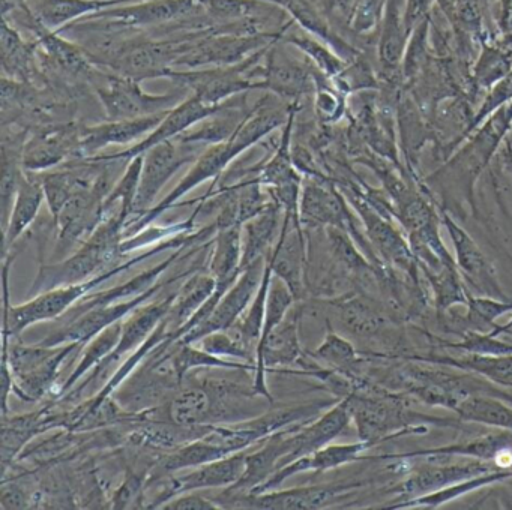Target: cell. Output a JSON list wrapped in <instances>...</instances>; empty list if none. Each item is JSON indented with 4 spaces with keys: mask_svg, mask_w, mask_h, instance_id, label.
<instances>
[{
    "mask_svg": "<svg viewBox=\"0 0 512 510\" xmlns=\"http://www.w3.org/2000/svg\"><path fill=\"white\" fill-rule=\"evenodd\" d=\"M196 242L197 237L194 233L170 237V239L157 243L154 248L146 249V251L140 252L139 255H134L130 260L119 261L115 266L98 273V275L88 279V281L44 291V293L37 294V296L32 297L31 300L22 303V305H13L10 300V270L17 252L13 254V249L4 252V264H2V285H4V326H2V339L20 338V335L29 327L34 326V324L61 318L79 300H82L88 294L94 293V290H97L101 284L115 278L116 275H121L125 270L131 269L136 264L142 263V261L160 254V252L188 248V246L194 245Z\"/></svg>",
    "mask_w": 512,
    "mask_h": 510,
    "instance_id": "6da1fadb",
    "label": "cell"
},
{
    "mask_svg": "<svg viewBox=\"0 0 512 510\" xmlns=\"http://www.w3.org/2000/svg\"><path fill=\"white\" fill-rule=\"evenodd\" d=\"M511 131L512 102L494 111L443 164L422 177L431 191L437 189L434 195L443 198L440 204L449 200L455 207L466 204L470 210H476V183L490 167Z\"/></svg>",
    "mask_w": 512,
    "mask_h": 510,
    "instance_id": "7a4b0ae2",
    "label": "cell"
},
{
    "mask_svg": "<svg viewBox=\"0 0 512 510\" xmlns=\"http://www.w3.org/2000/svg\"><path fill=\"white\" fill-rule=\"evenodd\" d=\"M413 402L418 401L368 378L350 395L352 422L359 440L379 446L394 438L425 434L430 426L449 428L463 422L458 416L439 417L421 413L413 408Z\"/></svg>",
    "mask_w": 512,
    "mask_h": 510,
    "instance_id": "3957f363",
    "label": "cell"
},
{
    "mask_svg": "<svg viewBox=\"0 0 512 510\" xmlns=\"http://www.w3.org/2000/svg\"><path fill=\"white\" fill-rule=\"evenodd\" d=\"M79 347L76 342L49 347L40 342L26 345L20 338L2 339V416L8 414L13 393L26 402L50 395L62 365Z\"/></svg>",
    "mask_w": 512,
    "mask_h": 510,
    "instance_id": "277c9868",
    "label": "cell"
},
{
    "mask_svg": "<svg viewBox=\"0 0 512 510\" xmlns=\"http://www.w3.org/2000/svg\"><path fill=\"white\" fill-rule=\"evenodd\" d=\"M128 222L130 218L119 207L115 212L107 213L97 230L73 254L56 263L41 264L31 294L37 296L53 288L88 281L124 260L121 245Z\"/></svg>",
    "mask_w": 512,
    "mask_h": 510,
    "instance_id": "5b68a950",
    "label": "cell"
},
{
    "mask_svg": "<svg viewBox=\"0 0 512 510\" xmlns=\"http://www.w3.org/2000/svg\"><path fill=\"white\" fill-rule=\"evenodd\" d=\"M271 134L268 122L257 114H248L244 117L235 134L223 143L212 144L205 149V152L197 158L194 164H191L188 173L182 177L181 182L163 198L158 201L151 210L140 216L134 222L125 227V236H133L137 231L151 225L155 219L160 218L164 212L176 206L181 198H184L188 192L196 189L202 183L212 180V186L217 185L218 180L223 176L226 168L235 161L242 153L247 152L250 147Z\"/></svg>",
    "mask_w": 512,
    "mask_h": 510,
    "instance_id": "8992f818",
    "label": "cell"
},
{
    "mask_svg": "<svg viewBox=\"0 0 512 510\" xmlns=\"http://www.w3.org/2000/svg\"><path fill=\"white\" fill-rule=\"evenodd\" d=\"M272 42L235 65L170 69L166 78L173 81L176 86L184 87L191 95L197 96L205 104H224L242 93L260 89L259 81H254L253 77H259L260 63Z\"/></svg>",
    "mask_w": 512,
    "mask_h": 510,
    "instance_id": "52a82bcc",
    "label": "cell"
},
{
    "mask_svg": "<svg viewBox=\"0 0 512 510\" xmlns=\"http://www.w3.org/2000/svg\"><path fill=\"white\" fill-rule=\"evenodd\" d=\"M89 83L94 84L98 101L106 113L107 120L140 119L172 110L187 95V89L167 93L145 92L140 81L124 77L113 71L95 72Z\"/></svg>",
    "mask_w": 512,
    "mask_h": 510,
    "instance_id": "ba28073f",
    "label": "cell"
},
{
    "mask_svg": "<svg viewBox=\"0 0 512 510\" xmlns=\"http://www.w3.org/2000/svg\"><path fill=\"white\" fill-rule=\"evenodd\" d=\"M206 17L199 0H134L115 8L104 9L79 21L121 32L164 29L191 23Z\"/></svg>",
    "mask_w": 512,
    "mask_h": 510,
    "instance_id": "9c48e42d",
    "label": "cell"
},
{
    "mask_svg": "<svg viewBox=\"0 0 512 510\" xmlns=\"http://www.w3.org/2000/svg\"><path fill=\"white\" fill-rule=\"evenodd\" d=\"M410 459H416L418 464L406 470L404 479L392 488V492L400 497L398 501L431 494L461 480L500 470L493 462L467 456L434 455Z\"/></svg>",
    "mask_w": 512,
    "mask_h": 510,
    "instance_id": "30bf717a",
    "label": "cell"
},
{
    "mask_svg": "<svg viewBox=\"0 0 512 510\" xmlns=\"http://www.w3.org/2000/svg\"><path fill=\"white\" fill-rule=\"evenodd\" d=\"M205 149L206 146L202 144L187 143L176 137L146 150L143 153L142 179L134 204V218L139 219L151 210L169 180L185 165L194 164Z\"/></svg>",
    "mask_w": 512,
    "mask_h": 510,
    "instance_id": "8fae6325",
    "label": "cell"
},
{
    "mask_svg": "<svg viewBox=\"0 0 512 510\" xmlns=\"http://www.w3.org/2000/svg\"><path fill=\"white\" fill-rule=\"evenodd\" d=\"M296 302L284 320L260 339L256 348V371H254V395L262 396L266 401L274 402L269 392L266 374L269 369L292 368L298 366L305 357L301 344V320L304 308Z\"/></svg>",
    "mask_w": 512,
    "mask_h": 510,
    "instance_id": "7c38bea8",
    "label": "cell"
},
{
    "mask_svg": "<svg viewBox=\"0 0 512 510\" xmlns=\"http://www.w3.org/2000/svg\"><path fill=\"white\" fill-rule=\"evenodd\" d=\"M281 36L272 42L263 57L260 89L287 102L301 101L304 96L313 95L316 89L317 68L304 54L298 57L289 53Z\"/></svg>",
    "mask_w": 512,
    "mask_h": 510,
    "instance_id": "4fadbf2b",
    "label": "cell"
},
{
    "mask_svg": "<svg viewBox=\"0 0 512 510\" xmlns=\"http://www.w3.org/2000/svg\"><path fill=\"white\" fill-rule=\"evenodd\" d=\"M364 485L355 483H326V485L298 486L290 489H272L262 494H232L226 491L223 501L232 509L259 510H317L325 509L337 497Z\"/></svg>",
    "mask_w": 512,
    "mask_h": 510,
    "instance_id": "5bb4252c",
    "label": "cell"
},
{
    "mask_svg": "<svg viewBox=\"0 0 512 510\" xmlns=\"http://www.w3.org/2000/svg\"><path fill=\"white\" fill-rule=\"evenodd\" d=\"M193 272H196V270H185L181 275L173 276L167 282H157L154 287L149 288L148 291L139 294V296L113 303V305L92 309V311L86 312V314L80 315V317L74 318V320L62 323L59 329L47 335L46 338L41 339L40 344L49 345V347L71 344V342H76V344L80 345L88 344L98 333L103 332L104 329L118 323V321L125 320L137 308L145 305L161 288L178 281V279L185 278V276H190Z\"/></svg>",
    "mask_w": 512,
    "mask_h": 510,
    "instance_id": "9a60e30c",
    "label": "cell"
},
{
    "mask_svg": "<svg viewBox=\"0 0 512 510\" xmlns=\"http://www.w3.org/2000/svg\"><path fill=\"white\" fill-rule=\"evenodd\" d=\"M440 218L442 225L448 231L451 237L452 246H454L455 264L458 272L463 276L464 284L467 290L479 296L497 297V299H511L503 291L499 282L496 269H494L487 255L479 248L472 236L458 224L449 210L439 204Z\"/></svg>",
    "mask_w": 512,
    "mask_h": 510,
    "instance_id": "2e32d148",
    "label": "cell"
},
{
    "mask_svg": "<svg viewBox=\"0 0 512 510\" xmlns=\"http://www.w3.org/2000/svg\"><path fill=\"white\" fill-rule=\"evenodd\" d=\"M80 140L82 125L74 120L38 126L23 149V167L32 173H44L83 158Z\"/></svg>",
    "mask_w": 512,
    "mask_h": 510,
    "instance_id": "e0dca14e",
    "label": "cell"
},
{
    "mask_svg": "<svg viewBox=\"0 0 512 510\" xmlns=\"http://www.w3.org/2000/svg\"><path fill=\"white\" fill-rule=\"evenodd\" d=\"M247 465V453H233L217 461L208 462L200 467L191 468L188 473L172 474L161 477L164 485L161 486L160 497L154 501L151 509L163 507L170 498L190 491H203V489L230 488L239 482Z\"/></svg>",
    "mask_w": 512,
    "mask_h": 510,
    "instance_id": "ac0fdd59",
    "label": "cell"
},
{
    "mask_svg": "<svg viewBox=\"0 0 512 510\" xmlns=\"http://www.w3.org/2000/svg\"><path fill=\"white\" fill-rule=\"evenodd\" d=\"M307 260L308 240L304 224L299 216L284 213L283 227L268 261L271 263L272 273L289 285L298 302L307 297Z\"/></svg>",
    "mask_w": 512,
    "mask_h": 510,
    "instance_id": "d6986e66",
    "label": "cell"
},
{
    "mask_svg": "<svg viewBox=\"0 0 512 510\" xmlns=\"http://www.w3.org/2000/svg\"><path fill=\"white\" fill-rule=\"evenodd\" d=\"M265 267L266 260H259L242 269L235 284L221 297L220 303L212 312L211 317L196 329L190 330L181 341L185 344H196L209 333L230 329L253 302L257 290L262 284Z\"/></svg>",
    "mask_w": 512,
    "mask_h": 510,
    "instance_id": "ffe728a7",
    "label": "cell"
},
{
    "mask_svg": "<svg viewBox=\"0 0 512 510\" xmlns=\"http://www.w3.org/2000/svg\"><path fill=\"white\" fill-rule=\"evenodd\" d=\"M467 456V458L482 459L493 462L500 470H508L512 465V432L496 429L487 434L478 435L458 443L445 444L430 449L412 450L404 453H386L373 456L374 461H394V459L421 458V456Z\"/></svg>",
    "mask_w": 512,
    "mask_h": 510,
    "instance_id": "44dd1931",
    "label": "cell"
},
{
    "mask_svg": "<svg viewBox=\"0 0 512 510\" xmlns=\"http://www.w3.org/2000/svg\"><path fill=\"white\" fill-rule=\"evenodd\" d=\"M226 105V102L221 105H208L205 102L200 101L197 96L188 95L184 101L179 102L178 105L172 108L169 113L166 114L160 125L148 135L143 138L139 143L133 144L128 149L122 150V152L110 153L106 155L110 159H119V161L130 162L131 159L136 156L143 155L146 150L151 147L157 146V144L163 143V141L173 140L178 135L184 134L188 129L196 126L197 123L205 120L206 117L212 116V114L220 111L221 108Z\"/></svg>",
    "mask_w": 512,
    "mask_h": 510,
    "instance_id": "7402d4cb",
    "label": "cell"
},
{
    "mask_svg": "<svg viewBox=\"0 0 512 510\" xmlns=\"http://www.w3.org/2000/svg\"><path fill=\"white\" fill-rule=\"evenodd\" d=\"M395 114H397L398 144H400L404 167L413 177L419 179L422 177L419 174L422 152L428 144H433L430 117L406 87L398 96Z\"/></svg>",
    "mask_w": 512,
    "mask_h": 510,
    "instance_id": "603a6c76",
    "label": "cell"
},
{
    "mask_svg": "<svg viewBox=\"0 0 512 510\" xmlns=\"http://www.w3.org/2000/svg\"><path fill=\"white\" fill-rule=\"evenodd\" d=\"M176 293H178V290L173 291L169 296L158 300V302H152L146 306L142 305L140 308H137L133 314L128 315L124 320V326H122L121 341H119L118 347L101 363L100 368L95 369V371L86 378L85 383L80 384L79 387H76V389L71 392V395H76L80 390L85 389L91 381L97 380V378L103 374L104 369L124 359L128 354L134 353V351L152 335V332L157 329L161 320L166 317L167 312L170 311L173 302H175Z\"/></svg>",
    "mask_w": 512,
    "mask_h": 510,
    "instance_id": "cb8c5ba5",
    "label": "cell"
},
{
    "mask_svg": "<svg viewBox=\"0 0 512 510\" xmlns=\"http://www.w3.org/2000/svg\"><path fill=\"white\" fill-rule=\"evenodd\" d=\"M169 111L140 117V119L107 120L97 125H82L80 149H82L83 158L98 155L101 150L115 144L122 146V144L139 143L160 125Z\"/></svg>",
    "mask_w": 512,
    "mask_h": 510,
    "instance_id": "d4e9b609",
    "label": "cell"
},
{
    "mask_svg": "<svg viewBox=\"0 0 512 510\" xmlns=\"http://www.w3.org/2000/svg\"><path fill=\"white\" fill-rule=\"evenodd\" d=\"M0 54H2V69L5 77L20 83L34 84V86L38 78L43 80L37 41H25L19 27L14 26L5 17L2 18Z\"/></svg>",
    "mask_w": 512,
    "mask_h": 510,
    "instance_id": "484cf974",
    "label": "cell"
},
{
    "mask_svg": "<svg viewBox=\"0 0 512 510\" xmlns=\"http://www.w3.org/2000/svg\"><path fill=\"white\" fill-rule=\"evenodd\" d=\"M395 359L416 360V362L433 363V365L449 366L452 369L473 372L479 377L493 383L494 386L509 387L512 389V354H470L464 356H443V354H415L407 353Z\"/></svg>",
    "mask_w": 512,
    "mask_h": 510,
    "instance_id": "4316f807",
    "label": "cell"
},
{
    "mask_svg": "<svg viewBox=\"0 0 512 510\" xmlns=\"http://www.w3.org/2000/svg\"><path fill=\"white\" fill-rule=\"evenodd\" d=\"M283 207L277 201L268 206L242 225L241 270L259 260H268L283 227Z\"/></svg>",
    "mask_w": 512,
    "mask_h": 510,
    "instance_id": "83f0119b",
    "label": "cell"
},
{
    "mask_svg": "<svg viewBox=\"0 0 512 510\" xmlns=\"http://www.w3.org/2000/svg\"><path fill=\"white\" fill-rule=\"evenodd\" d=\"M44 201L46 191L41 174L25 170L11 210L10 221L4 230V252L11 251L20 237L32 227Z\"/></svg>",
    "mask_w": 512,
    "mask_h": 510,
    "instance_id": "f1b7e54d",
    "label": "cell"
},
{
    "mask_svg": "<svg viewBox=\"0 0 512 510\" xmlns=\"http://www.w3.org/2000/svg\"><path fill=\"white\" fill-rule=\"evenodd\" d=\"M130 2L134 0H28V5L44 26L58 32L88 15Z\"/></svg>",
    "mask_w": 512,
    "mask_h": 510,
    "instance_id": "f546056e",
    "label": "cell"
},
{
    "mask_svg": "<svg viewBox=\"0 0 512 510\" xmlns=\"http://www.w3.org/2000/svg\"><path fill=\"white\" fill-rule=\"evenodd\" d=\"M511 479V471L494 470L490 471V473L479 474V476L461 480V482L446 486V488L431 492V494L410 498V500L392 501V503L386 504V506H380V509H439L443 504L452 503V501L458 500V498L464 497V495L470 494V492L479 491V489L485 488V486L506 482V480Z\"/></svg>",
    "mask_w": 512,
    "mask_h": 510,
    "instance_id": "4dcf8cb0",
    "label": "cell"
},
{
    "mask_svg": "<svg viewBox=\"0 0 512 510\" xmlns=\"http://www.w3.org/2000/svg\"><path fill=\"white\" fill-rule=\"evenodd\" d=\"M242 227L221 228L215 233L208 257V272L220 284L233 285L241 275Z\"/></svg>",
    "mask_w": 512,
    "mask_h": 510,
    "instance_id": "1f68e13d",
    "label": "cell"
},
{
    "mask_svg": "<svg viewBox=\"0 0 512 510\" xmlns=\"http://www.w3.org/2000/svg\"><path fill=\"white\" fill-rule=\"evenodd\" d=\"M215 288H217V281L208 270L206 272H197L196 270L179 287L175 302H173L170 311L167 312V318H169L172 326L178 330L181 338L185 324L199 311L200 306L212 296Z\"/></svg>",
    "mask_w": 512,
    "mask_h": 510,
    "instance_id": "d6a6232c",
    "label": "cell"
},
{
    "mask_svg": "<svg viewBox=\"0 0 512 510\" xmlns=\"http://www.w3.org/2000/svg\"><path fill=\"white\" fill-rule=\"evenodd\" d=\"M122 326H124V320L107 327L103 332L98 333L95 338H92L88 344H85V351H83L79 363H77L74 371L71 372L70 377L62 383L61 389H59L58 395H56L58 399H62L68 393L73 392L77 387V383L83 377H86L89 371H92V369L95 371V369L100 368L101 363L118 347L119 341H121Z\"/></svg>",
    "mask_w": 512,
    "mask_h": 510,
    "instance_id": "836d02e7",
    "label": "cell"
},
{
    "mask_svg": "<svg viewBox=\"0 0 512 510\" xmlns=\"http://www.w3.org/2000/svg\"><path fill=\"white\" fill-rule=\"evenodd\" d=\"M169 416L176 425H214V404L208 387H181L170 401Z\"/></svg>",
    "mask_w": 512,
    "mask_h": 510,
    "instance_id": "e575fe53",
    "label": "cell"
},
{
    "mask_svg": "<svg viewBox=\"0 0 512 510\" xmlns=\"http://www.w3.org/2000/svg\"><path fill=\"white\" fill-rule=\"evenodd\" d=\"M295 24V20H292L289 27L284 30L281 39H283L287 45H290V47L298 50L299 53L304 54V56L307 57L320 72H323L326 77L331 78V80L332 78L338 77V75L344 71V68H346V60H344L340 54L335 53L326 42L311 35V33L302 29V27H299V30L293 29Z\"/></svg>",
    "mask_w": 512,
    "mask_h": 510,
    "instance_id": "d590c367",
    "label": "cell"
},
{
    "mask_svg": "<svg viewBox=\"0 0 512 510\" xmlns=\"http://www.w3.org/2000/svg\"><path fill=\"white\" fill-rule=\"evenodd\" d=\"M419 269H421L422 278L430 287L431 302L436 309V315L446 314L455 306H466L469 290L457 266H443L439 270L427 269V267H419Z\"/></svg>",
    "mask_w": 512,
    "mask_h": 510,
    "instance_id": "8d00e7d4",
    "label": "cell"
},
{
    "mask_svg": "<svg viewBox=\"0 0 512 510\" xmlns=\"http://www.w3.org/2000/svg\"><path fill=\"white\" fill-rule=\"evenodd\" d=\"M455 416L463 422L481 423L493 429L512 432V407L497 396L488 393H472L467 396Z\"/></svg>",
    "mask_w": 512,
    "mask_h": 510,
    "instance_id": "74e56055",
    "label": "cell"
},
{
    "mask_svg": "<svg viewBox=\"0 0 512 510\" xmlns=\"http://www.w3.org/2000/svg\"><path fill=\"white\" fill-rule=\"evenodd\" d=\"M272 266L266 260L265 273H263L262 284L254 296L253 302L248 306L247 311L242 314V317L230 327V333L241 342L244 347H247L251 353L256 356V348L262 336L263 323H265L266 314V300H268L269 285L272 279Z\"/></svg>",
    "mask_w": 512,
    "mask_h": 510,
    "instance_id": "f35d334b",
    "label": "cell"
},
{
    "mask_svg": "<svg viewBox=\"0 0 512 510\" xmlns=\"http://www.w3.org/2000/svg\"><path fill=\"white\" fill-rule=\"evenodd\" d=\"M313 111L317 122L326 126H335L349 113V96L341 92L317 69L316 89L313 93Z\"/></svg>",
    "mask_w": 512,
    "mask_h": 510,
    "instance_id": "ab89813d",
    "label": "cell"
},
{
    "mask_svg": "<svg viewBox=\"0 0 512 510\" xmlns=\"http://www.w3.org/2000/svg\"><path fill=\"white\" fill-rule=\"evenodd\" d=\"M433 56L430 42V17H428L412 30L407 41L403 62H401L404 86L424 71Z\"/></svg>",
    "mask_w": 512,
    "mask_h": 510,
    "instance_id": "60d3db41",
    "label": "cell"
},
{
    "mask_svg": "<svg viewBox=\"0 0 512 510\" xmlns=\"http://www.w3.org/2000/svg\"><path fill=\"white\" fill-rule=\"evenodd\" d=\"M143 155L136 156L128 162L122 176L113 186L104 201V209L109 213L118 204L119 210L128 218H133L134 204L139 194L140 179H142ZM128 225V224H127Z\"/></svg>",
    "mask_w": 512,
    "mask_h": 510,
    "instance_id": "b9f144b4",
    "label": "cell"
},
{
    "mask_svg": "<svg viewBox=\"0 0 512 510\" xmlns=\"http://www.w3.org/2000/svg\"><path fill=\"white\" fill-rule=\"evenodd\" d=\"M338 90L346 93L347 96L355 95L359 92H368V90H379L380 80L377 74V66L371 63L367 54H361L352 62L347 63L344 71L338 77L332 78Z\"/></svg>",
    "mask_w": 512,
    "mask_h": 510,
    "instance_id": "7bdbcfd3",
    "label": "cell"
},
{
    "mask_svg": "<svg viewBox=\"0 0 512 510\" xmlns=\"http://www.w3.org/2000/svg\"><path fill=\"white\" fill-rule=\"evenodd\" d=\"M196 345L205 350L206 353L223 357V359L241 360V362L250 363V365L256 363V356L247 347H244L229 330H218V332L209 333L205 338L197 341Z\"/></svg>",
    "mask_w": 512,
    "mask_h": 510,
    "instance_id": "ee69618b",
    "label": "cell"
},
{
    "mask_svg": "<svg viewBox=\"0 0 512 510\" xmlns=\"http://www.w3.org/2000/svg\"><path fill=\"white\" fill-rule=\"evenodd\" d=\"M385 5L386 0H358L350 20L349 30L361 38L377 36Z\"/></svg>",
    "mask_w": 512,
    "mask_h": 510,
    "instance_id": "f6af8a7d",
    "label": "cell"
},
{
    "mask_svg": "<svg viewBox=\"0 0 512 510\" xmlns=\"http://www.w3.org/2000/svg\"><path fill=\"white\" fill-rule=\"evenodd\" d=\"M512 102V69L502 78L497 81L488 92H485L484 98L479 102L476 107L475 117L472 122V132L484 122L485 119L491 116L494 111L502 108L503 105L511 104Z\"/></svg>",
    "mask_w": 512,
    "mask_h": 510,
    "instance_id": "bcb514c9",
    "label": "cell"
},
{
    "mask_svg": "<svg viewBox=\"0 0 512 510\" xmlns=\"http://www.w3.org/2000/svg\"><path fill=\"white\" fill-rule=\"evenodd\" d=\"M146 480L134 473H128L109 501L112 509H136L145 506Z\"/></svg>",
    "mask_w": 512,
    "mask_h": 510,
    "instance_id": "7dc6e473",
    "label": "cell"
},
{
    "mask_svg": "<svg viewBox=\"0 0 512 510\" xmlns=\"http://www.w3.org/2000/svg\"><path fill=\"white\" fill-rule=\"evenodd\" d=\"M35 500V492H26L20 483L2 482L0 489V507L2 509H28Z\"/></svg>",
    "mask_w": 512,
    "mask_h": 510,
    "instance_id": "c3c4849f",
    "label": "cell"
},
{
    "mask_svg": "<svg viewBox=\"0 0 512 510\" xmlns=\"http://www.w3.org/2000/svg\"><path fill=\"white\" fill-rule=\"evenodd\" d=\"M161 509L164 510H220L217 501L205 497L199 491L184 492L170 498Z\"/></svg>",
    "mask_w": 512,
    "mask_h": 510,
    "instance_id": "681fc988",
    "label": "cell"
},
{
    "mask_svg": "<svg viewBox=\"0 0 512 510\" xmlns=\"http://www.w3.org/2000/svg\"><path fill=\"white\" fill-rule=\"evenodd\" d=\"M434 2L436 0H406V5H404V21H406L409 33H412V30L419 23H422L425 18L430 17Z\"/></svg>",
    "mask_w": 512,
    "mask_h": 510,
    "instance_id": "f907efd6",
    "label": "cell"
},
{
    "mask_svg": "<svg viewBox=\"0 0 512 510\" xmlns=\"http://www.w3.org/2000/svg\"><path fill=\"white\" fill-rule=\"evenodd\" d=\"M358 0H325L326 12L331 20L344 24L349 29L350 20L355 12Z\"/></svg>",
    "mask_w": 512,
    "mask_h": 510,
    "instance_id": "816d5d0a",
    "label": "cell"
},
{
    "mask_svg": "<svg viewBox=\"0 0 512 510\" xmlns=\"http://www.w3.org/2000/svg\"><path fill=\"white\" fill-rule=\"evenodd\" d=\"M26 3H28V0H2V15H8L14 9L20 8Z\"/></svg>",
    "mask_w": 512,
    "mask_h": 510,
    "instance_id": "f5cc1de1",
    "label": "cell"
},
{
    "mask_svg": "<svg viewBox=\"0 0 512 510\" xmlns=\"http://www.w3.org/2000/svg\"><path fill=\"white\" fill-rule=\"evenodd\" d=\"M512 332V315L505 324H496L493 330H490L491 335L505 336Z\"/></svg>",
    "mask_w": 512,
    "mask_h": 510,
    "instance_id": "db71d44e",
    "label": "cell"
},
{
    "mask_svg": "<svg viewBox=\"0 0 512 510\" xmlns=\"http://www.w3.org/2000/svg\"><path fill=\"white\" fill-rule=\"evenodd\" d=\"M437 6H439L440 11L445 14L446 18L451 17L452 14V6H454V0H436Z\"/></svg>",
    "mask_w": 512,
    "mask_h": 510,
    "instance_id": "11a10c76",
    "label": "cell"
},
{
    "mask_svg": "<svg viewBox=\"0 0 512 510\" xmlns=\"http://www.w3.org/2000/svg\"><path fill=\"white\" fill-rule=\"evenodd\" d=\"M505 152H506V159H508L509 165H511V170H512V141H511V138H508V140L505 141Z\"/></svg>",
    "mask_w": 512,
    "mask_h": 510,
    "instance_id": "9f6ffc18",
    "label": "cell"
},
{
    "mask_svg": "<svg viewBox=\"0 0 512 510\" xmlns=\"http://www.w3.org/2000/svg\"><path fill=\"white\" fill-rule=\"evenodd\" d=\"M509 336H511V338L508 339V341H511L512 342V332L511 333H508Z\"/></svg>",
    "mask_w": 512,
    "mask_h": 510,
    "instance_id": "6f0895ef",
    "label": "cell"
}]
</instances>
